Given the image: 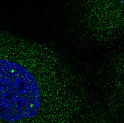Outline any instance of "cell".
<instances>
[{"label":"cell","instance_id":"cell-2","mask_svg":"<svg viewBox=\"0 0 124 123\" xmlns=\"http://www.w3.org/2000/svg\"><path fill=\"white\" fill-rule=\"evenodd\" d=\"M122 1V2H123V3H124V1Z\"/></svg>","mask_w":124,"mask_h":123},{"label":"cell","instance_id":"cell-1","mask_svg":"<svg viewBox=\"0 0 124 123\" xmlns=\"http://www.w3.org/2000/svg\"><path fill=\"white\" fill-rule=\"evenodd\" d=\"M40 94L34 77L25 68L0 58V118L8 123L36 115Z\"/></svg>","mask_w":124,"mask_h":123}]
</instances>
